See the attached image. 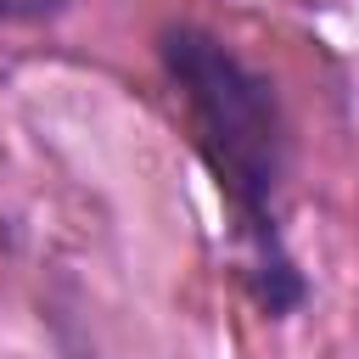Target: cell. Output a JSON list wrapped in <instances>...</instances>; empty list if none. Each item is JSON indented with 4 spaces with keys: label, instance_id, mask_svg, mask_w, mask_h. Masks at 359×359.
Listing matches in <instances>:
<instances>
[{
    "label": "cell",
    "instance_id": "6da1fadb",
    "mask_svg": "<svg viewBox=\"0 0 359 359\" xmlns=\"http://www.w3.org/2000/svg\"><path fill=\"white\" fill-rule=\"evenodd\" d=\"M157 62L185 101L196 157L208 163L241 241V275L252 303L269 320H286L309 303V280L280 230L286 185V107L264 67L208 28L174 22L157 34Z\"/></svg>",
    "mask_w": 359,
    "mask_h": 359
},
{
    "label": "cell",
    "instance_id": "7a4b0ae2",
    "mask_svg": "<svg viewBox=\"0 0 359 359\" xmlns=\"http://www.w3.org/2000/svg\"><path fill=\"white\" fill-rule=\"evenodd\" d=\"M62 6H67V0H0V22H6V28H11V22H50Z\"/></svg>",
    "mask_w": 359,
    "mask_h": 359
}]
</instances>
